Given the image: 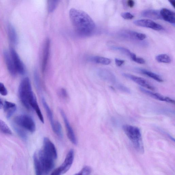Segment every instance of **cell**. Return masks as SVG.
<instances>
[{"instance_id":"6da1fadb","label":"cell","mask_w":175,"mask_h":175,"mask_svg":"<svg viewBox=\"0 0 175 175\" xmlns=\"http://www.w3.org/2000/svg\"><path fill=\"white\" fill-rule=\"evenodd\" d=\"M69 16L72 25L78 35L88 37L92 34L95 29V24L88 14L73 8L69 11Z\"/></svg>"},{"instance_id":"7a4b0ae2","label":"cell","mask_w":175,"mask_h":175,"mask_svg":"<svg viewBox=\"0 0 175 175\" xmlns=\"http://www.w3.org/2000/svg\"><path fill=\"white\" fill-rule=\"evenodd\" d=\"M123 129L136 150L142 154L144 153L142 134L139 128L136 126L125 124L123 126Z\"/></svg>"},{"instance_id":"3957f363","label":"cell","mask_w":175,"mask_h":175,"mask_svg":"<svg viewBox=\"0 0 175 175\" xmlns=\"http://www.w3.org/2000/svg\"><path fill=\"white\" fill-rule=\"evenodd\" d=\"M19 97L22 103L26 109L32 108L30 104L36 99L32 92L29 78L26 77L22 81L19 89Z\"/></svg>"},{"instance_id":"277c9868","label":"cell","mask_w":175,"mask_h":175,"mask_svg":"<svg viewBox=\"0 0 175 175\" xmlns=\"http://www.w3.org/2000/svg\"><path fill=\"white\" fill-rule=\"evenodd\" d=\"M37 153L43 175L49 174L54 168L56 160L47 154L42 149Z\"/></svg>"},{"instance_id":"5b68a950","label":"cell","mask_w":175,"mask_h":175,"mask_svg":"<svg viewBox=\"0 0 175 175\" xmlns=\"http://www.w3.org/2000/svg\"><path fill=\"white\" fill-rule=\"evenodd\" d=\"M14 122L18 125L31 133H34L36 130L34 121L32 117L28 115H22L16 116L14 119Z\"/></svg>"},{"instance_id":"8992f818","label":"cell","mask_w":175,"mask_h":175,"mask_svg":"<svg viewBox=\"0 0 175 175\" xmlns=\"http://www.w3.org/2000/svg\"><path fill=\"white\" fill-rule=\"evenodd\" d=\"M75 153L73 149L69 150L67 155L65 159L63 164L58 168L55 169L52 172V175H61L68 172L72 165L74 159Z\"/></svg>"},{"instance_id":"52a82bcc","label":"cell","mask_w":175,"mask_h":175,"mask_svg":"<svg viewBox=\"0 0 175 175\" xmlns=\"http://www.w3.org/2000/svg\"><path fill=\"white\" fill-rule=\"evenodd\" d=\"M134 24L136 26L152 29L155 31H161L164 28L159 24L148 19H141L134 21Z\"/></svg>"},{"instance_id":"ba28073f","label":"cell","mask_w":175,"mask_h":175,"mask_svg":"<svg viewBox=\"0 0 175 175\" xmlns=\"http://www.w3.org/2000/svg\"><path fill=\"white\" fill-rule=\"evenodd\" d=\"M123 75L124 77L130 79L143 87L152 90H155L154 86L144 78L127 73H123Z\"/></svg>"},{"instance_id":"9c48e42d","label":"cell","mask_w":175,"mask_h":175,"mask_svg":"<svg viewBox=\"0 0 175 175\" xmlns=\"http://www.w3.org/2000/svg\"><path fill=\"white\" fill-rule=\"evenodd\" d=\"M60 113L63 117V121L65 124L66 130L68 138L71 142L74 145H76L77 144V139L75 134L74 133L73 129L71 127L69 124L68 119L66 117V115L63 110L61 109Z\"/></svg>"},{"instance_id":"30bf717a","label":"cell","mask_w":175,"mask_h":175,"mask_svg":"<svg viewBox=\"0 0 175 175\" xmlns=\"http://www.w3.org/2000/svg\"><path fill=\"white\" fill-rule=\"evenodd\" d=\"M42 149L55 159H57V154L56 147L49 138L47 137L44 138Z\"/></svg>"},{"instance_id":"8fae6325","label":"cell","mask_w":175,"mask_h":175,"mask_svg":"<svg viewBox=\"0 0 175 175\" xmlns=\"http://www.w3.org/2000/svg\"><path fill=\"white\" fill-rule=\"evenodd\" d=\"M10 53L16 71L22 75H23L25 73V67L18 54L16 50L13 48H11Z\"/></svg>"},{"instance_id":"7c38bea8","label":"cell","mask_w":175,"mask_h":175,"mask_svg":"<svg viewBox=\"0 0 175 175\" xmlns=\"http://www.w3.org/2000/svg\"><path fill=\"white\" fill-rule=\"evenodd\" d=\"M120 35L124 39L142 41L147 37V36L144 34L131 31H124L120 34Z\"/></svg>"},{"instance_id":"4fadbf2b","label":"cell","mask_w":175,"mask_h":175,"mask_svg":"<svg viewBox=\"0 0 175 175\" xmlns=\"http://www.w3.org/2000/svg\"><path fill=\"white\" fill-rule=\"evenodd\" d=\"M50 42L49 38L45 40L43 49V57L42 62V72L44 73L46 70L48 61L49 56Z\"/></svg>"},{"instance_id":"5bb4252c","label":"cell","mask_w":175,"mask_h":175,"mask_svg":"<svg viewBox=\"0 0 175 175\" xmlns=\"http://www.w3.org/2000/svg\"><path fill=\"white\" fill-rule=\"evenodd\" d=\"M139 89L141 92L146 95L149 96L155 99L160 101H165L167 102L174 104V101L168 97H164L159 93H155L149 90H147L143 87H140Z\"/></svg>"},{"instance_id":"9a60e30c","label":"cell","mask_w":175,"mask_h":175,"mask_svg":"<svg viewBox=\"0 0 175 175\" xmlns=\"http://www.w3.org/2000/svg\"><path fill=\"white\" fill-rule=\"evenodd\" d=\"M98 75L104 80L112 83L115 84L116 79L115 76L111 71L106 69H101L98 71Z\"/></svg>"},{"instance_id":"2e32d148","label":"cell","mask_w":175,"mask_h":175,"mask_svg":"<svg viewBox=\"0 0 175 175\" xmlns=\"http://www.w3.org/2000/svg\"><path fill=\"white\" fill-rule=\"evenodd\" d=\"M162 19L174 25L175 23V13L174 12L166 8H163L160 11Z\"/></svg>"},{"instance_id":"e0dca14e","label":"cell","mask_w":175,"mask_h":175,"mask_svg":"<svg viewBox=\"0 0 175 175\" xmlns=\"http://www.w3.org/2000/svg\"><path fill=\"white\" fill-rule=\"evenodd\" d=\"M4 56L7 68L10 73L12 76H16L17 71L11 57L6 51L4 52Z\"/></svg>"},{"instance_id":"ac0fdd59","label":"cell","mask_w":175,"mask_h":175,"mask_svg":"<svg viewBox=\"0 0 175 175\" xmlns=\"http://www.w3.org/2000/svg\"><path fill=\"white\" fill-rule=\"evenodd\" d=\"M3 108L7 118L8 119L10 118L13 115L16 109V105L15 104L7 101L4 102Z\"/></svg>"},{"instance_id":"d6986e66","label":"cell","mask_w":175,"mask_h":175,"mask_svg":"<svg viewBox=\"0 0 175 175\" xmlns=\"http://www.w3.org/2000/svg\"><path fill=\"white\" fill-rule=\"evenodd\" d=\"M141 15L145 17L154 20L162 19L160 11L155 10H147L143 11L141 13Z\"/></svg>"},{"instance_id":"ffe728a7","label":"cell","mask_w":175,"mask_h":175,"mask_svg":"<svg viewBox=\"0 0 175 175\" xmlns=\"http://www.w3.org/2000/svg\"><path fill=\"white\" fill-rule=\"evenodd\" d=\"M42 101L43 106H44L45 111H46L47 117L49 119L50 123L51 124L52 130H53L54 128L55 124H56L57 121H54L52 112L51 109H50L48 105L47 104L46 101L45 100V98H42Z\"/></svg>"},{"instance_id":"44dd1931","label":"cell","mask_w":175,"mask_h":175,"mask_svg":"<svg viewBox=\"0 0 175 175\" xmlns=\"http://www.w3.org/2000/svg\"><path fill=\"white\" fill-rule=\"evenodd\" d=\"M137 70L139 71L141 73L149 77L152 78L158 82L161 83L163 81V80H162L161 77L158 74L153 73L152 71L141 69H138Z\"/></svg>"},{"instance_id":"7402d4cb","label":"cell","mask_w":175,"mask_h":175,"mask_svg":"<svg viewBox=\"0 0 175 175\" xmlns=\"http://www.w3.org/2000/svg\"><path fill=\"white\" fill-rule=\"evenodd\" d=\"M91 60L95 63L104 65H108L111 63V60L109 59L103 57H93L91 58Z\"/></svg>"},{"instance_id":"603a6c76","label":"cell","mask_w":175,"mask_h":175,"mask_svg":"<svg viewBox=\"0 0 175 175\" xmlns=\"http://www.w3.org/2000/svg\"><path fill=\"white\" fill-rule=\"evenodd\" d=\"M8 34L9 39L11 42L13 44H16L18 42L17 36L15 29L11 25L9 26Z\"/></svg>"},{"instance_id":"cb8c5ba5","label":"cell","mask_w":175,"mask_h":175,"mask_svg":"<svg viewBox=\"0 0 175 175\" xmlns=\"http://www.w3.org/2000/svg\"><path fill=\"white\" fill-rule=\"evenodd\" d=\"M33 159L36 174L43 175L42 169L38 160L37 153H35L34 155Z\"/></svg>"},{"instance_id":"d4e9b609","label":"cell","mask_w":175,"mask_h":175,"mask_svg":"<svg viewBox=\"0 0 175 175\" xmlns=\"http://www.w3.org/2000/svg\"><path fill=\"white\" fill-rule=\"evenodd\" d=\"M156 60L159 63L169 64L171 63V57L167 54H162L158 55L156 57Z\"/></svg>"},{"instance_id":"484cf974","label":"cell","mask_w":175,"mask_h":175,"mask_svg":"<svg viewBox=\"0 0 175 175\" xmlns=\"http://www.w3.org/2000/svg\"><path fill=\"white\" fill-rule=\"evenodd\" d=\"M110 47L112 50L118 51L121 52V53L126 55L129 57L132 53V52L130 51V50L125 48L115 46V45H113V46H112Z\"/></svg>"},{"instance_id":"4316f807","label":"cell","mask_w":175,"mask_h":175,"mask_svg":"<svg viewBox=\"0 0 175 175\" xmlns=\"http://www.w3.org/2000/svg\"><path fill=\"white\" fill-rule=\"evenodd\" d=\"M0 131L7 135H11L12 133L10 128L5 122L0 119Z\"/></svg>"},{"instance_id":"83f0119b","label":"cell","mask_w":175,"mask_h":175,"mask_svg":"<svg viewBox=\"0 0 175 175\" xmlns=\"http://www.w3.org/2000/svg\"><path fill=\"white\" fill-rule=\"evenodd\" d=\"M92 169L89 166H86L81 170L78 173L76 174V175H89L92 173Z\"/></svg>"},{"instance_id":"f1b7e54d","label":"cell","mask_w":175,"mask_h":175,"mask_svg":"<svg viewBox=\"0 0 175 175\" xmlns=\"http://www.w3.org/2000/svg\"><path fill=\"white\" fill-rule=\"evenodd\" d=\"M115 85L118 89L122 91V92L127 93H129L130 92V90L129 88L121 83H116Z\"/></svg>"},{"instance_id":"f546056e","label":"cell","mask_w":175,"mask_h":175,"mask_svg":"<svg viewBox=\"0 0 175 175\" xmlns=\"http://www.w3.org/2000/svg\"><path fill=\"white\" fill-rule=\"evenodd\" d=\"M59 94L64 99H66L68 97V95L66 90L63 88H62L59 90Z\"/></svg>"},{"instance_id":"4dcf8cb0","label":"cell","mask_w":175,"mask_h":175,"mask_svg":"<svg viewBox=\"0 0 175 175\" xmlns=\"http://www.w3.org/2000/svg\"><path fill=\"white\" fill-rule=\"evenodd\" d=\"M0 94L6 96L8 94V92L3 83H0Z\"/></svg>"},{"instance_id":"1f68e13d","label":"cell","mask_w":175,"mask_h":175,"mask_svg":"<svg viewBox=\"0 0 175 175\" xmlns=\"http://www.w3.org/2000/svg\"><path fill=\"white\" fill-rule=\"evenodd\" d=\"M121 16L124 19L126 20H131L134 17V16L130 13H124L121 14Z\"/></svg>"},{"instance_id":"d6a6232c","label":"cell","mask_w":175,"mask_h":175,"mask_svg":"<svg viewBox=\"0 0 175 175\" xmlns=\"http://www.w3.org/2000/svg\"><path fill=\"white\" fill-rule=\"evenodd\" d=\"M139 64H144L145 63V61L144 59L141 57H136L134 61Z\"/></svg>"},{"instance_id":"836d02e7","label":"cell","mask_w":175,"mask_h":175,"mask_svg":"<svg viewBox=\"0 0 175 175\" xmlns=\"http://www.w3.org/2000/svg\"><path fill=\"white\" fill-rule=\"evenodd\" d=\"M125 61L124 60L119 59H115V63L117 66H121L124 63Z\"/></svg>"},{"instance_id":"e575fe53","label":"cell","mask_w":175,"mask_h":175,"mask_svg":"<svg viewBox=\"0 0 175 175\" xmlns=\"http://www.w3.org/2000/svg\"><path fill=\"white\" fill-rule=\"evenodd\" d=\"M35 79L36 84L37 87H39V77H38L37 72H35Z\"/></svg>"},{"instance_id":"d590c367","label":"cell","mask_w":175,"mask_h":175,"mask_svg":"<svg viewBox=\"0 0 175 175\" xmlns=\"http://www.w3.org/2000/svg\"><path fill=\"white\" fill-rule=\"evenodd\" d=\"M127 4L131 8H133L135 5V2L133 0H128Z\"/></svg>"},{"instance_id":"8d00e7d4","label":"cell","mask_w":175,"mask_h":175,"mask_svg":"<svg viewBox=\"0 0 175 175\" xmlns=\"http://www.w3.org/2000/svg\"><path fill=\"white\" fill-rule=\"evenodd\" d=\"M17 131L18 132V134L21 136V137H22L25 139L26 138L25 133H24V132L22 131L19 130V129H17Z\"/></svg>"},{"instance_id":"74e56055","label":"cell","mask_w":175,"mask_h":175,"mask_svg":"<svg viewBox=\"0 0 175 175\" xmlns=\"http://www.w3.org/2000/svg\"><path fill=\"white\" fill-rule=\"evenodd\" d=\"M169 2L171 4V5L174 8H175V0H168Z\"/></svg>"},{"instance_id":"f35d334b","label":"cell","mask_w":175,"mask_h":175,"mask_svg":"<svg viewBox=\"0 0 175 175\" xmlns=\"http://www.w3.org/2000/svg\"><path fill=\"white\" fill-rule=\"evenodd\" d=\"M4 106V104L2 100L0 99V109H1Z\"/></svg>"}]
</instances>
